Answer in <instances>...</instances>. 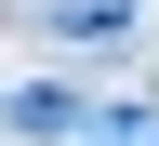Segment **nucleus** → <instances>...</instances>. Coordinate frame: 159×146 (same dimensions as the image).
Returning a JSON list of instances; mask_svg holds the SVG:
<instances>
[{"label":"nucleus","mask_w":159,"mask_h":146,"mask_svg":"<svg viewBox=\"0 0 159 146\" xmlns=\"http://www.w3.org/2000/svg\"><path fill=\"white\" fill-rule=\"evenodd\" d=\"M40 27L66 40V53H119L133 40V0H40Z\"/></svg>","instance_id":"obj_1"},{"label":"nucleus","mask_w":159,"mask_h":146,"mask_svg":"<svg viewBox=\"0 0 159 146\" xmlns=\"http://www.w3.org/2000/svg\"><path fill=\"white\" fill-rule=\"evenodd\" d=\"M0 120H13V133H93L80 93H0Z\"/></svg>","instance_id":"obj_2"},{"label":"nucleus","mask_w":159,"mask_h":146,"mask_svg":"<svg viewBox=\"0 0 159 146\" xmlns=\"http://www.w3.org/2000/svg\"><path fill=\"white\" fill-rule=\"evenodd\" d=\"M146 146H159V133H146Z\"/></svg>","instance_id":"obj_3"}]
</instances>
